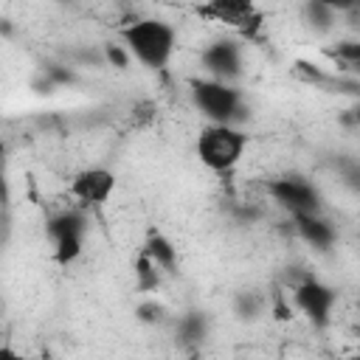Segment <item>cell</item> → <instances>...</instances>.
<instances>
[{
    "instance_id": "obj_1",
    "label": "cell",
    "mask_w": 360,
    "mask_h": 360,
    "mask_svg": "<svg viewBox=\"0 0 360 360\" xmlns=\"http://www.w3.org/2000/svg\"><path fill=\"white\" fill-rule=\"evenodd\" d=\"M121 42L143 68L166 70L177 48V31L160 17H141L121 28Z\"/></svg>"
},
{
    "instance_id": "obj_2",
    "label": "cell",
    "mask_w": 360,
    "mask_h": 360,
    "mask_svg": "<svg viewBox=\"0 0 360 360\" xmlns=\"http://www.w3.org/2000/svg\"><path fill=\"white\" fill-rule=\"evenodd\" d=\"M191 104L208 124H239L245 118V96L236 84L214 76L188 79Z\"/></svg>"
},
{
    "instance_id": "obj_3",
    "label": "cell",
    "mask_w": 360,
    "mask_h": 360,
    "mask_svg": "<svg viewBox=\"0 0 360 360\" xmlns=\"http://www.w3.org/2000/svg\"><path fill=\"white\" fill-rule=\"evenodd\" d=\"M248 141L250 138L239 124H208L200 129L194 149H197V158L205 169L225 174L242 160Z\"/></svg>"
},
{
    "instance_id": "obj_4",
    "label": "cell",
    "mask_w": 360,
    "mask_h": 360,
    "mask_svg": "<svg viewBox=\"0 0 360 360\" xmlns=\"http://www.w3.org/2000/svg\"><path fill=\"white\" fill-rule=\"evenodd\" d=\"M194 11L197 17L217 25H228L248 39H253L262 28V11L253 0H202Z\"/></svg>"
},
{
    "instance_id": "obj_5",
    "label": "cell",
    "mask_w": 360,
    "mask_h": 360,
    "mask_svg": "<svg viewBox=\"0 0 360 360\" xmlns=\"http://www.w3.org/2000/svg\"><path fill=\"white\" fill-rule=\"evenodd\" d=\"M267 194L281 208H287L290 214H312V211H321V194H318V188L307 177H298V174H287V177L270 180L267 183Z\"/></svg>"
},
{
    "instance_id": "obj_6",
    "label": "cell",
    "mask_w": 360,
    "mask_h": 360,
    "mask_svg": "<svg viewBox=\"0 0 360 360\" xmlns=\"http://www.w3.org/2000/svg\"><path fill=\"white\" fill-rule=\"evenodd\" d=\"M335 301H338L335 287L318 281L315 276H307L304 281H298V284L292 287V304H295L315 326H326V323H329L332 309H335Z\"/></svg>"
},
{
    "instance_id": "obj_7",
    "label": "cell",
    "mask_w": 360,
    "mask_h": 360,
    "mask_svg": "<svg viewBox=\"0 0 360 360\" xmlns=\"http://www.w3.org/2000/svg\"><path fill=\"white\" fill-rule=\"evenodd\" d=\"M200 65H202V70H205L208 76L231 82V79H236V76L242 73V48H239V42L231 39V37L214 39V42H208V45L202 48Z\"/></svg>"
},
{
    "instance_id": "obj_8",
    "label": "cell",
    "mask_w": 360,
    "mask_h": 360,
    "mask_svg": "<svg viewBox=\"0 0 360 360\" xmlns=\"http://www.w3.org/2000/svg\"><path fill=\"white\" fill-rule=\"evenodd\" d=\"M112 191H115V174L110 169H101V166L82 169L70 180V194L82 205H104L112 197Z\"/></svg>"
},
{
    "instance_id": "obj_9",
    "label": "cell",
    "mask_w": 360,
    "mask_h": 360,
    "mask_svg": "<svg viewBox=\"0 0 360 360\" xmlns=\"http://www.w3.org/2000/svg\"><path fill=\"white\" fill-rule=\"evenodd\" d=\"M292 222H295V233L315 250H329L338 239V231L335 225L321 217V211H312V214H292Z\"/></svg>"
},
{
    "instance_id": "obj_10",
    "label": "cell",
    "mask_w": 360,
    "mask_h": 360,
    "mask_svg": "<svg viewBox=\"0 0 360 360\" xmlns=\"http://www.w3.org/2000/svg\"><path fill=\"white\" fill-rule=\"evenodd\" d=\"M45 233L48 239H62V236H84L87 233V217L84 211L79 208H68V211H59L53 214L48 222H45Z\"/></svg>"
},
{
    "instance_id": "obj_11",
    "label": "cell",
    "mask_w": 360,
    "mask_h": 360,
    "mask_svg": "<svg viewBox=\"0 0 360 360\" xmlns=\"http://www.w3.org/2000/svg\"><path fill=\"white\" fill-rule=\"evenodd\" d=\"M141 253H146L160 270H166V273H174V267H177V248L160 233V231H149L146 233V242H143V248H141Z\"/></svg>"
},
{
    "instance_id": "obj_12",
    "label": "cell",
    "mask_w": 360,
    "mask_h": 360,
    "mask_svg": "<svg viewBox=\"0 0 360 360\" xmlns=\"http://www.w3.org/2000/svg\"><path fill=\"white\" fill-rule=\"evenodd\" d=\"M290 73H292V79H298V82H304V84L323 87V90H329V87H338V84H340V79H338V76L326 73L323 68H318V65H315V62H309V59H295V62H292V68H290Z\"/></svg>"
},
{
    "instance_id": "obj_13",
    "label": "cell",
    "mask_w": 360,
    "mask_h": 360,
    "mask_svg": "<svg viewBox=\"0 0 360 360\" xmlns=\"http://www.w3.org/2000/svg\"><path fill=\"white\" fill-rule=\"evenodd\" d=\"M135 287L141 292H152V290L160 287V267L146 253H141L135 259Z\"/></svg>"
},
{
    "instance_id": "obj_14",
    "label": "cell",
    "mask_w": 360,
    "mask_h": 360,
    "mask_svg": "<svg viewBox=\"0 0 360 360\" xmlns=\"http://www.w3.org/2000/svg\"><path fill=\"white\" fill-rule=\"evenodd\" d=\"M82 245H84V236H62V239H53V262L62 264V267L73 264L82 256Z\"/></svg>"
},
{
    "instance_id": "obj_15",
    "label": "cell",
    "mask_w": 360,
    "mask_h": 360,
    "mask_svg": "<svg viewBox=\"0 0 360 360\" xmlns=\"http://www.w3.org/2000/svg\"><path fill=\"white\" fill-rule=\"evenodd\" d=\"M326 56L340 65V70H357L360 65V45L357 42H338V48H329Z\"/></svg>"
},
{
    "instance_id": "obj_16",
    "label": "cell",
    "mask_w": 360,
    "mask_h": 360,
    "mask_svg": "<svg viewBox=\"0 0 360 360\" xmlns=\"http://www.w3.org/2000/svg\"><path fill=\"white\" fill-rule=\"evenodd\" d=\"M304 17H307L309 25L326 31V28L335 25V20H338L340 14H335L332 8H326V6H321V3H315V0H307V6H304Z\"/></svg>"
},
{
    "instance_id": "obj_17",
    "label": "cell",
    "mask_w": 360,
    "mask_h": 360,
    "mask_svg": "<svg viewBox=\"0 0 360 360\" xmlns=\"http://www.w3.org/2000/svg\"><path fill=\"white\" fill-rule=\"evenodd\" d=\"M177 335L183 340H202L205 338V318L200 312H188L177 323Z\"/></svg>"
},
{
    "instance_id": "obj_18",
    "label": "cell",
    "mask_w": 360,
    "mask_h": 360,
    "mask_svg": "<svg viewBox=\"0 0 360 360\" xmlns=\"http://www.w3.org/2000/svg\"><path fill=\"white\" fill-rule=\"evenodd\" d=\"M101 59L107 62V65H112V68H118V70H124L127 65H129V51L124 48V42H107L104 48H101Z\"/></svg>"
},
{
    "instance_id": "obj_19",
    "label": "cell",
    "mask_w": 360,
    "mask_h": 360,
    "mask_svg": "<svg viewBox=\"0 0 360 360\" xmlns=\"http://www.w3.org/2000/svg\"><path fill=\"white\" fill-rule=\"evenodd\" d=\"M262 307H264V298H259L256 292H242L236 298V312L242 318H256L262 312Z\"/></svg>"
},
{
    "instance_id": "obj_20",
    "label": "cell",
    "mask_w": 360,
    "mask_h": 360,
    "mask_svg": "<svg viewBox=\"0 0 360 360\" xmlns=\"http://www.w3.org/2000/svg\"><path fill=\"white\" fill-rule=\"evenodd\" d=\"M135 315H138V321H143V323H158V321H163L166 309H163V304H158V301H143V304H138Z\"/></svg>"
},
{
    "instance_id": "obj_21",
    "label": "cell",
    "mask_w": 360,
    "mask_h": 360,
    "mask_svg": "<svg viewBox=\"0 0 360 360\" xmlns=\"http://www.w3.org/2000/svg\"><path fill=\"white\" fill-rule=\"evenodd\" d=\"M315 3L332 8L335 14H349V11H354V8L360 6V0H315Z\"/></svg>"
},
{
    "instance_id": "obj_22",
    "label": "cell",
    "mask_w": 360,
    "mask_h": 360,
    "mask_svg": "<svg viewBox=\"0 0 360 360\" xmlns=\"http://www.w3.org/2000/svg\"><path fill=\"white\" fill-rule=\"evenodd\" d=\"M3 152H6V146H3V141H0V158H3Z\"/></svg>"
},
{
    "instance_id": "obj_23",
    "label": "cell",
    "mask_w": 360,
    "mask_h": 360,
    "mask_svg": "<svg viewBox=\"0 0 360 360\" xmlns=\"http://www.w3.org/2000/svg\"><path fill=\"white\" fill-rule=\"evenodd\" d=\"M59 3H73V0H59Z\"/></svg>"
}]
</instances>
